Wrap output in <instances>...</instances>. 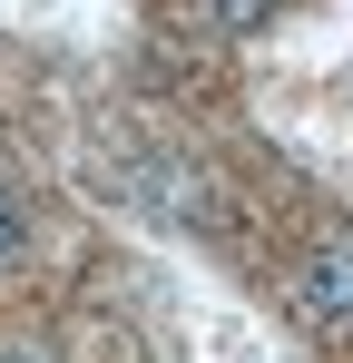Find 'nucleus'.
Instances as JSON below:
<instances>
[{
	"label": "nucleus",
	"mask_w": 353,
	"mask_h": 363,
	"mask_svg": "<svg viewBox=\"0 0 353 363\" xmlns=\"http://www.w3.org/2000/svg\"><path fill=\"white\" fill-rule=\"evenodd\" d=\"M0 363H50V344H30V334H0Z\"/></svg>",
	"instance_id": "obj_4"
},
{
	"label": "nucleus",
	"mask_w": 353,
	"mask_h": 363,
	"mask_svg": "<svg viewBox=\"0 0 353 363\" xmlns=\"http://www.w3.org/2000/svg\"><path fill=\"white\" fill-rule=\"evenodd\" d=\"M20 245H30V226H20V196H10V186H0V275H10V265H20Z\"/></svg>",
	"instance_id": "obj_3"
},
{
	"label": "nucleus",
	"mask_w": 353,
	"mask_h": 363,
	"mask_svg": "<svg viewBox=\"0 0 353 363\" xmlns=\"http://www.w3.org/2000/svg\"><path fill=\"white\" fill-rule=\"evenodd\" d=\"M285 304H294V324H304V334H324V344H344V334H353V216H334L324 236L294 255Z\"/></svg>",
	"instance_id": "obj_1"
},
{
	"label": "nucleus",
	"mask_w": 353,
	"mask_h": 363,
	"mask_svg": "<svg viewBox=\"0 0 353 363\" xmlns=\"http://www.w3.org/2000/svg\"><path fill=\"white\" fill-rule=\"evenodd\" d=\"M275 10H294V0H196V20H206L216 40H235V30H265Z\"/></svg>",
	"instance_id": "obj_2"
}]
</instances>
